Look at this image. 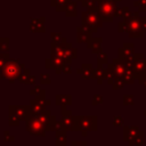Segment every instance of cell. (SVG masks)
Listing matches in <instances>:
<instances>
[{"instance_id": "obj_9", "label": "cell", "mask_w": 146, "mask_h": 146, "mask_svg": "<svg viewBox=\"0 0 146 146\" xmlns=\"http://www.w3.org/2000/svg\"><path fill=\"white\" fill-rule=\"evenodd\" d=\"M113 74H115L116 76H123L125 73V68L124 65L122 64V62L120 60H113Z\"/></svg>"}, {"instance_id": "obj_12", "label": "cell", "mask_w": 146, "mask_h": 146, "mask_svg": "<svg viewBox=\"0 0 146 146\" xmlns=\"http://www.w3.org/2000/svg\"><path fill=\"white\" fill-rule=\"evenodd\" d=\"M65 13H66V16H75V14H76V5H75V2H70L68 6L65 9Z\"/></svg>"}, {"instance_id": "obj_6", "label": "cell", "mask_w": 146, "mask_h": 146, "mask_svg": "<svg viewBox=\"0 0 146 146\" xmlns=\"http://www.w3.org/2000/svg\"><path fill=\"white\" fill-rule=\"evenodd\" d=\"M76 38H78V41L79 42H86V41H88L89 39H90V33H91V31L88 29V27H86L84 25L82 26V27H79L78 30H76Z\"/></svg>"}, {"instance_id": "obj_4", "label": "cell", "mask_w": 146, "mask_h": 146, "mask_svg": "<svg viewBox=\"0 0 146 146\" xmlns=\"http://www.w3.org/2000/svg\"><path fill=\"white\" fill-rule=\"evenodd\" d=\"M22 67H23V65L18 60H16V59H9L2 66L0 78H6V79H9L10 81H13V80H15L16 78L19 76L21 71H22Z\"/></svg>"}, {"instance_id": "obj_13", "label": "cell", "mask_w": 146, "mask_h": 146, "mask_svg": "<svg viewBox=\"0 0 146 146\" xmlns=\"http://www.w3.org/2000/svg\"><path fill=\"white\" fill-rule=\"evenodd\" d=\"M133 6L139 7V9L141 11H146V0H137V1H135Z\"/></svg>"}, {"instance_id": "obj_2", "label": "cell", "mask_w": 146, "mask_h": 146, "mask_svg": "<svg viewBox=\"0 0 146 146\" xmlns=\"http://www.w3.org/2000/svg\"><path fill=\"white\" fill-rule=\"evenodd\" d=\"M103 21L106 22H111L114 16L117 15V6H116V1L115 0H98V5L96 8Z\"/></svg>"}, {"instance_id": "obj_3", "label": "cell", "mask_w": 146, "mask_h": 146, "mask_svg": "<svg viewBox=\"0 0 146 146\" xmlns=\"http://www.w3.org/2000/svg\"><path fill=\"white\" fill-rule=\"evenodd\" d=\"M102 22H103V18L96 8L88 9V11H84L82 14V23L91 32L97 31V29L99 26H102Z\"/></svg>"}, {"instance_id": "obj_7", "label": "cell", "mask_w": 146, "mask_h": 146, "mask_svg": "<svg viewBox=\"0 0 146 146\" xmlns=\"http://www.w3.org/2000/svg\"><path fill=\"white\" fill-rule=\"evenodd\" d=\"M43 22H44V17L38 18V19H31V31H33V32H43L44 31Z\"/></svg>"}, {"instance_id": "obj_14", "label": "cell", "mask_w": 146, "mask_h": 146, "mask_svg": "<svg viewBox=\"0 0 146 146\" xmlns=\"http://www.w3.org/2000/svg\"><path fill=\"white\" fill-rule=\"evenodd\" d=\"M41 82L42 83H49V79H48V74H44L41 76Z\"/></svg>"}, {"instance_id": "obj_8", "label": "cell", "mask_w": 146, "mask_h": 146, "mask_svg": "<svg viewBox=\"0 0 146 146\" xmlns=\"http://www.w3.org/2000/svg\"><path fill=\"white\" fill-rule=\"evenodd\" d=\"M50 2H51V6L55 7L57 11H65L71 0H50Z\"/></svg>"}, {"instance_id": "obj_10", "label": "cell", "mask_w": 146, "mask_h": 146, "mask_svg": "<svg viewBox=\"0 0 146 146\" xmlns=\"http://www.w3.org/2000/svg\"><path fill=\"white\" fill-rule=\"evenodd\" d=\"M100 42H102V39H90L89 42H88V47H89L94 52H96V51H97L96 47H97L98 49H100Z\"/></svg>"}, {"instance_id": "obj_1", "label": "cell", "mask_w": 146, "mask_h": 146, "mask_svg": "<svg viewBox=\"0 0 146 146\" xmlns=\"http://www.w3.org/2000/svg\"><path fill=\"white\" fill-rule=\"evenodd\" d=\"M124 30L128 31L130 36L140 38L144 35L145 31L141 25V17H139L138 13H128L124 16V22L121 23Z\"/></svg>"}, {"instance_id": "obj_11", "label": "cell", "mask_w": 146, "mask_h": 146, "mask_svg": "<svg viewBox=\"0 0 146 146\" xmlns=\"http://www.w3.org/2000/svg\"><path fill=\"white\" fill-rule=\"evenodd\" d=\"M82 6L87 7L88 9H95L97 8V5H98V0H79Z\"/></svg>"}, {"instance_id": "obj_5", "label": "cell", "mask_w": 146, "mask_h": 146, "mask_svg": "<svg viewBox=\"0 0 146 146\" xmlns=\"http://www.w3.org/2000/svg\"><path fill=\"white\" fill-rule=\"evenodd\" d=\"M27 129L34 135H43L44 133L43 123L40 120H29L27 121Z\"/></svg>"}, {"instance_id": "obj_15", "label": "cell", "mask_w": 146, "mask_h": 146, "mask_svg": "<svg viewBox=\"0 0 146 146\" xmlns=\"http://www.w3.org/2000/svg\"><path fill=\"white\" fill-rule=\"evenodd\" d=\"M115 1H116V2H120V1H121V0H115Z\"/></svg>"}]
</instances>
